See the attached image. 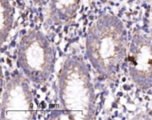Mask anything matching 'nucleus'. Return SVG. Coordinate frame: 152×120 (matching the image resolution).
<instances>
[{"instance_id":"1","label":"nucleus","mask_w":152,"mask_h":120,"mask_svg":"<svg viewBox=\"0 0 152 120\" xmlns=\"http://www.w3.org/2000/svg\"><path fill=\"white\" fill-rule=\"evenodd\" d=\"M149 63H150V64H152V60H150V61H149Z\"/></svg>"}]
</instances>
